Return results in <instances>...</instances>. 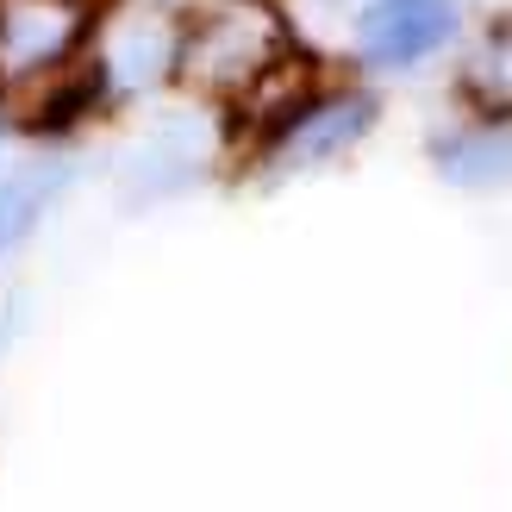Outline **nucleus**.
<instances>
[{
  "label": "nucleus",
  "mask_w": 512,
  "mask_h": 512,
  "mask_svg": "<svg viewBox=\"0 0 512 512\" xmlns=\"http://www.w3.org/2000/svg\"><path fill=\"white\" fill-rule=\"evenodd\" d=\"M113 69L125 75V88H144V82H157L163 69H175V38L163 32V25H138V32H125V44H119Z\"/></svg>",
  "instance_id": "obj_8"
},
{
  "label": "nucleus",
  "mask_w": 512,
  "mask_h": 512,
  "mask_svg": "<svg viewBox=\"0 0 512 512\" xmlns=\"http://www.w3.org/2000/svg\"><path fill=\"white\" fill-rule=\"evenodd\" d=\"M94 94H100V69H88L82 82H63V88H57V94H50L44 107H38V125H44V132H57V125H69V119L82 113Z\"/></svg>",
  "instance_id": "obj_9"
},
{
  "label": "nucleus",
  "mask_w": 512,
  "mask_h": 512,
  "mask_svg": "<svg viewBox=\"0 0 512 512\" xmlns=\"http://www.w3.org/2000/svg\"><path fill=\"white\" fill-rule=\"evenodd\" d=\"M288 19L269 0H219L182 38H175V75L200 94H250L288 63Z\"/></svg>",
  "instance_id": "obj_1"
},
{
  "label": "nucleus",
  "mask_w": 512,
  "mask_h": 512,
  "mask_svg": "<svg viewBox=\"0 0 512 512\" xmlns=\"http://www.w3.org/2000/svg\"><path fill=\"white\" fill-rule=\"evenodd\" d=\"M438 175L456 188H506L512 182V125H469L450 132L438 150Z\"/></svg>",
  "instance_id": "obj_5"
},
{
  "label": "nucleus",
  "mask_w": 512,
  "mask_h": 512,
  "mask_svg": "<svg viewBox=\"0 0 512 512\" xmlns=\"http://www.w3.org/2000/svg\"><path fill=\"white\" fill-rule=\"evenodd\" d=\"M463 82H469V94L488 113H512V19L494 25V32L481 38V50H475L469 69H463Z\"/></svg>",
  "instance_id": "obj_7"
},
{
  "label": "nucleus",
  "mask_w": 512,
  "mask_h": 512,
  "mask_svg": "<svg viewBox=\"0 0 512 512\" xmlns=\"http://www.w3.org/2000/svg\"><path fill=\"white\" fill-rule=\"evenodd\" d=\"M69 188V163H25L19 175L0 182V250H13L38 232V219L57 207V194Z\"/></svg>",
  "instance_id": "obj_6"
},
{
  "label": "nucleus",
  "mask_w": 512,
  "mask_h": 512,
  "mask_svg": "<svg viewBox=\"0 0 512 512\" xmlns=\"http://www.w3.org/2000/svg\"><path fill=\"white\" fill-rule=\"evenodd\" d=\"M375 125V100L369 94H325V100H306L300 113L281 119V132L269 144V169H313L344 157Z\"/></svg>",
  "instance_id": "obj_4"
},
{
  "label": "nucleus",
  "mask_w": 512,
  "mask_h": 512,
  "mask_svg": "<svg viewBox=\"0 0 512 512\" xmlns=\"http://www.w3.org/2000/svg\"><path fill=\"white\" fill-rule=\"evenodd\" d=\"M94 25V0H0V88L63 69Z\"/></svg>",
  "instance_id": "obj_2"
},
{
  "label": "nucleus",
  "mask_w": 512,
  "mask_h": 512,
  "mask_svg": "<svg viewBox=\"0 0 512 512\" xmlns=\"http://www.w3.org/2000/svg\"><path fill=\"white\" fill-rule=\"evenodd\" d=\"M456 0H369L356 19V50L375 69H413L456 38Z\"/></svg>",
  "instance_id": "obj_3"
}]
</instances>
